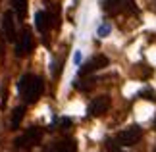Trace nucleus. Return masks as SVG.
<instances>
[{
    "instance_id": "f257e3e1",
    "label": "nucleus",
    "mask_w": 156,
    "mask_h": 152,
    "mask_svg": "<svg viewBox=\"0 0 156 152\" xmlns=\"http://www.w3.org/2000/svg\"><path fill=\"white\" fill-rule=\"evenodd\" d=\"M43 89H44V83L39 75H31V73H25L20 83H17V90L20 94L23 96V100L27 104H33V102L39 100V96L43 94Z\"/></svg>"
},
{
    "instance_id": "f03ea898",
    "label": "nucleus",
    "mask_w": 156,
    "mask_h": 152,
    "mask_svg": "<svg viewBox=\"0 0 156 152\" xmlns=\"http://www.w3.org/2000/svg\"><path fill=\"white\" fill-rule=\"evenodd\" d=\"M141 137H143V129L139 125H131V127H127V129L118 133L116 143L119 144V147H133V144H137L141 141Z\"/></svg>"
},
{
    "instance_id": "7ed1b4c3",
    "label": "nucleus",
    "mask_w": 156,
    "mask_h": 152,
    "mask_svg": "<svg viewBox=\"0 0 156 152\" xmlns=\"http://www.w3.org/2000/svg\"><path fill=\"white\" fill-rule=\"evenodd\" d=\"M41 137H43V131L39 127H29L21 137L16 139V147L17 148H31L41 141Z\"/></svg>"
},
{
    "instance_id": "20e7f679",
    "label": "nucleus",
    "mask_w": 156,
    "mask_h": 152,
    "mask_svg": "<svg viewBox=\"0 0 156 152\" xmlns=\"http://www.w3.org/2000/svg\"><path fill=\"white\" fill-rule=\"evenodd\" d=\"M110 64V60H108L104 54H98V56H94V58H91L89 62L85 64V65H81V69H79V75L81 77H85V75H89V73H93V71H97V69H102V68H106V65Z\"/></svg>"
},
{
    "instance_id": "39448f33",
    "label": "nucleus",
    "mask_w": 156,
    "mask_h": 152,
    "mask_svg": "<svg viewBox=\"0 0 156 152\" xmlns=\"http://www.w3.org/2000/svg\"><path fill=\"white\" fill-rule=\"evenodd\" d=\"M108 108H110V96H97V98L91 100V104H89L87 112L89 115H93V118H98V115H102L104 112H108Z\"/></svg>"
},
{
    "instance_id": "423d86ee",
    "label": "nucleus",
    "mask_w": 156,
    "mask_h": 152,
    "mask_svg": "<svg viewBox=\"0 0 156 152\" xmlns=\"http://www.w3.org/2000/svg\"><path fill=\"white\" fill-rule=\"evenodd\" d=\"M2 33L8 42L16 41V19L12 12H4V16H2Z\"/></svg>"
},
{
    "instance_id": "0eeeda50",
    "label": "nucleus",
    "mask_w": 156,
    "mask_h": 152,
    "mask_svg": "<svg viewBox=\"0 0 156 152\" xmlns=\"http://www.w3.org/2000/svg\"><path fill=\"white\" fill-rule=\"evenodd\" d=\"M33 50V35H31V29H23L20 42L16 46V54L17 56H27L29 52Z\"/></svg>"
},
{
    "instance_id": "6e6552de",
    "label": "nucleus",
    "mask_w": 156,
    "mask_h": 152,
    "mask_svg": "<svg viewBox=\"0 0 156 152\" xmlns=\"http://www.w3.org/2000/svg\"><path fill=\"white\" fill-rule=\"evenodd\" d=\"M35 27H37L39 33H46L50 27V16L46 12H37L35 14Z\"/></svg>"
},
{
    "instance_id": "1a4fd4ad",
    "label": "nucleus",
    "mask_w": 156,
    "mask_h": 152,
    "mask_svg": "<svg viewBox=\"0 0 156 152\" xmlns=\"http://www.w3.org/2000/svg\"><path fill=\"white\" fill-rule=\"evenodd\" d=\"M52 152H77V144L73 139H66V141H60L54 144Z\"/></svg>"
},
{
    "instance_id": "9d476101",
    "label": "nucleus",
    "mask_w": 156,
    "mask_h": 152,
    "mask_svg": "<svg viewBox=\"0 0 156 152\" xmlns=\"http://www.w3.org/2000/svg\"><path fill=\"white\" fill-rule=\"evenodd\" d=\"M23 115H25V108H23V106H17L16 110H14V114H12V121H10L12 127H10V129H17V127H20Z\"/></svg>"
},
{
    "instance_id": "9b49d317",
    "label": "nucleus",
    "mask_w": 156,
    "mask_h": 152,
    "mask_svg": "<svg viewBox=\"0 0 156 152\" xmlns=\"http://www.w3.org/2000/svg\"><path fill=\"white\" fill-rule=\"evenodd\" d=\"M12 6H14L17 17H21V19H23L25 14H27V0H12Z\"/></svg>"
},
{
    "instance_id": "f8f14e48",
    "label": "nucleus",
    "mask_w": 156,
    "mask_h": 152,
    "mask_svg": "<svg viewBox=\"0 0 156 152\" xmlns=\"http://www.w3.org/2000/svg\"><path fill=\"white\" fill-rule=\"evenodd\" d=\"M104 8L108 14H118L122 12V0H104Z\"/></svg>"
},
{
    "instance_id": "ddd939ff",
    "label": "nucleus",
    "mask_w": 156,
    "mask_h": 152,
    "mask_svg": "<svg viewBox=\"0 0 156 152\" xmlns=\"http://www.w3.org/2000/svg\"><path fill=\"white\" fill-rule=\"evenodd\" d=\"M106 148L110 150V152H123L122 147H119L116 141H112V139H108V141H106Z\"/></svg>"
},
{
    "instance_id": "4468645a",
    "label": "nucleus",
    "mask_w": 156,
    "mask_h": 152,
    "mask_svg": "<svg viewBox=\"0 0 156 152\" xmlns=\"http://www.w3.org/2000/svg\"><path fill=\"white\" fill-rule=\"evenodd\" d=\"M143 98L156 102V93H154V90H143Z\"/></svg>"
},
{
    "instance_id": "2eb2a0df",
    "label": "nucleus",
    "mask_w": 156,
    "mask_h": 152,
    "mask_svg": "<svg viewBox=\"0 0 156 152\" xmlns=\"http://www.w3.org/2000/svg\"><path fill=\"white\" fill-rule=\"evenodd\" d=\"M110 31H112V27H110V25H100V29H98V35H100V37H106V35L110 33Z\"/></svg>"
},
{
    "instance_id": "dca6fc26",
    "label": "nucleus",
    "mask_w": 156,
    "mask_h": 152,
    "mask_svg": "<svg viewBox=\"0 0 156 152\" xmlns=\"http://www.w3.org/2000/svg\"><path fill=\"white\" fill-rule=\"evenodd\" d=\"M154 127H156V121H154Z\"/></svg>"
},
{
    "instance_id": "f3484780",
    "label": "nucleus",
    "mask_w": 156,
    "mask_h": 152,
    "mask_svg": "<svg viewBox=\"0 0 156 152\" xmlns=\"http://www.w3.org/2000/svg\"><path fill=\"white\" fill-rule=\"evenodd\" d=\"M154 152H156V148H154Z\"/></svg>"
}]
</instances>
